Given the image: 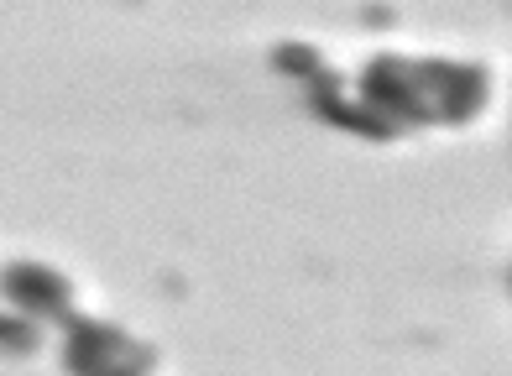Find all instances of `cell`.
Masks as SVG:
<instances>
[{"instance_id":"6da1fadb","label":"cell","mask_w":512,"mask_h":376,"mask_svg":"<svg viewBox=\"0 0 512 376\" xmlns=\"http://www.w3.org/2000/svg\"><path fill=\"white\" fill-rule=\"evenodd\" d=\"M481 63L450 58H377L361 79V105L387 126V136H403L413 126H465L486 105Z\"/></svg>"}]
</instances>
